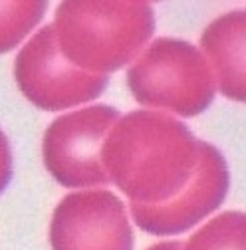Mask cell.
Instances as JSON below:
<instances>
[{
    "instance_id": "6da1fadb",
    "label": "cell",
    "mask_w": 246,
    "mask_h": 250,
    "mask_svg": "<svg viewBox=\"0 0 246 250\" xmlns=\"http://www.w3.org/2000/svg\"><path fill=\"white\" fill-rule=\"evenodd\" d=\"M199 139L165 111L121 115L102 147L109 183L137 205H161L179 195L195 173Z\"/></svg>"
},
{
    "instance_id": "7a4b0ae2",
    "label": "cell",
    "mask_w": 246,
    "mask_h": 250,
    "mask_svg": "<svg viewBox=\"0 0 246 250\" xmlns=\"http://www.w3.org/2000/svg\"><path fill=\"white\" fill-rule=\"evenodd\" d=\"M52 28L74 66L107 76L141 54L155 32V12L149 2L68 0L56 8Z\"/></svg>"
},
{
    "instance_id": "30bf717a",
    "label": "cell",
    "mask_w": 246,
    "mask_h": 250,
    "mask_svg": "<svg viewBox=\"0 0 246 250\" xmlns=\"http://www.w3.org/2000/svg\"><path fill=\"white\" fill-rule=\"evenodd\" d=\"M48 2L44 0H10L0 2V54L14 50L42 22Z\"/></svg>"
},
{
    "instance_id": "8992f818",
    "label": "cell",
    "mask_w": 246,
    "mask_h": 250,
    "mask_svg": "<svg viewBox=\"0 0 246 250\" xmlns=\"http://www.w3.org/2000/svg\"><path fill=\"white\" fill-rule=\"evenodd\" d=\"M52 250H133V229L123 201L105 189L64 197L50 221Z\"/></svg>"
},
{
    "instance_id": "9c48e42d",
    "label": "cell",
    "mask_w": 246,
    "mask_h": 250,
    "mask_svg": "<svg viewBox=\"0 0 246 250\" xmlns=\"http://www.w3.org/2000/svg\"><path fill=\"white\" fill-rule=\"evenodd\" d=\"M183 250H246V212L217 214L183 242Z\"/></svg>"
},
{
    "instance_id": "7c38bea8",
    "label": "cell",
    "mask_w": 246,
    "mask_h": 250,
    "mask_svg": "<svg viewBox=\"0 0 246 250\" xmlns=\"http://www.w3.org/2000/svg\"><path fill=\"white\" fill-rule=\"evenodd\" d=\"M147 250H183V242L179 240H167V242H157L149 246Z\"/></svg>"
},
{
    "instance_id": "ba28073f",
    "label": "cell",
    "mask_w": 246,
    "mask_h": 250,
    "mask_svg": "<svg viewBox=\"0 0 246 250\" xmlns=\"http://www.w3.org/2000/svg\"><path fill=\"white\" fill-rule=\"evenodd\" d=\"M201 48L223 96L246 104V10L212 20L201 36Z\"/></svg>"
},
{
    "instance_id": "3957f363",
    "label": "cell",
    "mask_w": 246,
    "mask_h": 250,
    "mask_svg": "<svg viewBox=\"0 0 246 250\" xmlns=\"http://www.w3.org/2000/svg\"><path fill=\"white\" fill-rule=\"evenodd\" d=\"M127 85L143 107L165 109L181 117L206 111L217 91L203 52L191 42L169 36L153 40L139 54L127 70Z\"/></svg>"
},
{
    "instance_id": "8fae6325",
    "label": "cell",
    "mask_w": 246,
    "mask_h": 250,
    "mask_svg": "<svg viewBox=\"0 0 246 250\" xmlns=\"http://www.w3.org/2000/svg\"><path fill=\"white\" fill-rule=\"evenodd\" d=\"M14 175V157H12V149L10 141L4 135V131L0 129V195L6 191V187L10 185Z\"/></svg>"
},
{
    "instance_id": "277c9868",
    "label": "cell",
    "mask_w": 246,
    "mask_h": 250,
    "mask_svg": "<svg viewBox=\"0 0 246 250\" xmlns=\"http://www.w3.org/2000/svg\"><path fill=\"white\" fill-rule=\"evenodd\" d=\"M14 80L24 98L44 111H64L98 100L107 87L105 74H89L62 54L54 28L44 26L14 60Z\"/></svg>"
},
{
    "instance_id": "5b68a950",
    "label": "cell",
    "mask_w": 246,
    "mask_h": 250,
    "mask_svg": "<svg viewBox=\"0 0 246 250\" xmlns=\"http://www.w3.org/2000/svg\"><path fill=\"white\" fill-rule=\"evenodd\" d=\"M119 117L121 113L111 105H89L56 117L42 139L48 173L66 189H96L107 185L102 147Z\"/></svg>"
},
{
    "instance_id": "52a82bcc",
    "label": "cell",
    "mask_w": 246,
    "mask_h": 250,
    "mask_svg": "<svg viewBox=\"0 0 246 250\" xmlns=\"http://www.w3.org/2000/svg\"><path fill=\"white\" fill-rule=\"evenodd\" d=\"M230 187L228 165L223 153L206 143H199V159L184 189L161 205L129 203V212L139 229L155 236H173L199 225L225 201Z\"/></svg>"
}]
</instances>
